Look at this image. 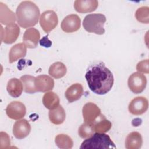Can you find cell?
<instances>
[{
    "mask_svg": "<svg viewBox=\"0 0 149 149\" xmlns=\"http://www.w3.org/2000/svg\"><path fill=\"white\" fill-rule=\"evenodd\" d=\"M82 113L84 122L91 124H94L97 121V119L102 116L101 109L93 102H87L83 106Z\"/></svg>",
    "mask_w": 149,
    "mask_h": 149,
    "instance_id": "52a82bcc",
    "label": "cell"
},
{
    "mask_svg": "<svg viewBox=\"0 0 149 149\" xmlns=\"http://www.w3.org/2000/svg\"><path fill=\"white\" fill-rule=\"evenodd\" d=\"M106 17L102 13H93L86 16L83 22L84 29L89 33L101 35L104 34Z\"/></svg>",
    "mask_w": 149,
    "mask_h": 149,
    "instance_id": "277c9868",
    "label": "cell"
},
{
    "mask_svg": "<svg viewBox=\"0 0 149 149\" xmlns=\"http://www.w3.org/2000/svg\"><path fill=\"white\" fill-rule=\"evenodd\" d=\"M148 108V101L144 97H137L129 103L128 109L130 113L134 115H142L146 112Z\"/></svg>",
    "mask_w": 149,
    "mask_h": 149,
    "instance_id": "9c48e42d",
    "label": "cell"
},
{
    "mask_svg": "<svg viewBox=\"0 0 149 149\" xmlns=\"http://www.w3.org/2000/svg\"><path fill=\"white\" fill-rule=\"evenodd\" d=\"M115 148L114 143L108 135L104 133L97 132L84 140L80 147V149Z\"/></svg>",
    "mask_w": 149,
    "mask_h": 149,
    "instance_id": "3957f363",
    "label": "cell"
},
{
    "mask_svg": "<svg viewBox=\"0 0 149 149\" xmlns=\"http://www.w3.org/2000/svg\"><path fill=\"white\" fill-rule=\"evenodd\" d=\"M0 134H1V148H8L10 144L9 136L6 133L3 132H1Z\"/></svg>",
    "mask_w": 149,
    "mask_h": 149,
    "instance_id": "f546056e",
    "label": "cell"
},
{
    "mask_svg": "<svg viewBox=\"0 0 149 149\" xmlns=\"http://www.w3.org/2000/svg\"><path fill=\"white\" fill-rule=\"evenodd\" d=\"M6 90L10 96L14 98H17L22 94L23 90V86L21 81L18 79L12 78L7 83Z\"/></svg>",
    "mask_w": 149,
    "mask_h": 149,
    "instance_id": "d6986e66",
    "label": "cell"
},
{
    "mask_svg": "<svg viewBox=\"0 0 149 149\" xmlns=\"http://www.w3.org/2000/svg\"><path fill=\"white\" fill-rule=\"evenodd\" d=\"M16 19L18 24L24 29L35 26L40 17V9L32 1H25L20 3L16 11Z\"/></svg>",
    "mask_w": 149,
    "mask_h": 149,
    "instance_id": "7a4b0ae2",
    "label": "cell"
},
{
    "mask_svg": "<svg viewBox=\"0 0 149 149\" xmlns=\"http://www.w3.org/2000/svg\"><path fill=\"white\" fill-rule=\"evenodd\" d=\"M96 0H76L74 3L75 10L79 13H88L94 11L98 7Z\"/></svg>",
    "mask_w": 149,
    "mask_h": 149,
    "instance_id": "9a60e30c",
    "label": "cell"
},
{
    "mask_svg": "<svg viewBox=\"0 0 149 149\" xmlns=\"http://www.w3.org/2000/svg\"><path fill=\"white\" fill-rule=\"evenodd\" d=\"M3 33L2 41L5 44H10L15 42L17 39L20 33V28L17 24L12 23L5 27Z\"/></svg>",
    "mask_w": 149,
    "mask_h": 149,
    "instance_id": "4fadbf2b",
    "label": "cell"
},
{
    "mask_svg": "<svg viewBox=\"0 0 149 149\" xmlns=\"http://www.w3.org/2000/svg\"><path fill=\"white\" fill-rule=\"evenodd\" d=\"M20 79L22 82L24 92L29 94H33L37 92L35 86V77L25 74L21 76Z\"/></svg>",
    "mask_w": 149,
    "mask_h": 149,
    "instance_id": "cb8c5ba5",
    "label": "cell"
},
{
    "mask_svg": "<svg viewBox=\"0 0 149 149\" xmlns=\"http://www.w3.org/2000/svg\"><path fill=\"white\" fill-rule=\"evenodd\" d=\"M40 38V34L38 30L31 27L27 29L23 37V41L29 48H34L37 47Z\"/></svg>",
    "mask_w": 149,
    "mask_h": 149,
    "instance_id": "7c38bea8",
    "label": "cell"
},
{
    "mask_svg": "<svg viewBox=\"0 0 149 149\" xmlns=\"http://www.w3.org/2000/svg\"><path fill=\"white\" fill-rule=\"evenodd\" d=\"M26 113L25 105L20 101H12L9 104L6 108L7 116L14 120H19L23 118Z\"/></svg>",
    "mask_w": 149,
    "mask_h": 149,
    "instance_id": "ba28073f",
    "label": "cell"
},
{
    "mask_svg": "<svg viewBox=\"0 0 149 149\" xmlns=\"http://www.w3.org/2000/svg\"><path fill=\"white\" fill-rule=\"evenodd\" d=\"M81 20L76 14L66 16L61 22V29L65 33H73L77 31L80 27Z\"/></svg>",
    "mask_w": 149,
    "mask_h": 149,
    "instance_id": "30bf717a",
    "label": "cell"
},
{
    "mask_svg": "<svg viewBox=\"0 0 149 149\" xmlns=\"http://www.w3.org/2000/svg\"><path fill=\"white\" fill-rule=\"evenodd\" d=\"M40 43L41 45L44 46V47H46V48L49 47L52 44L51 41L48 39L47 36L44 37V38L40 40Z\"/></svg>",
    "mask_w": 149,
    "mask_h": 149,
    "instance_id": "4dcf8cb0",
    "label": "cell"
},
{
    "mask_svg": "<svg viewBox=\"0 0 149 149\" xmlns=\"http://www.w3.org/2000/svg\"><path fill=\"white\" fill-rule=\"evenodd\" d=\"M94 124L84 122L79 128L78 133L81 138L86 139L91 136L95 132L93 127Z\"/></svg>",
    "mask_w": 149,
    "mask_h": 149,
    "instance_id": "4316f807",
    "label": "cell"
},
{
    "mask_svg": "<svg viewBox=\"0 0 149 149\" xmlns=\"http://www.w3.org/2000/svg\"><path fill=\"white\" fill-rule=\"evenodd\" d=\"M58 23V16L54 10H48L41 15L40 24L45 33H49L54 29Z\"/></svg>",
    "mask_w": 149,
    "mask_h": 149,
    "instance_id": "8992f818",
    "label": "cell"
},
{
    "mask_svg": "<svg viewBox=\"0 0 149 149\" xmlns=\"http://www.w3.org/2000/svg\"><path fill=\"white\" fill-rule=\"evenodd\" d=\"M135 17L139 22L148 24L149 8L148 6H142L139 8L135 13Z\"/></svg>",
    "mask_w": 149,
    "mask_h": 149,
    "instance_id": "83f0119b",
    "label": "cell"
},
{
    "mask_svg": "<svg viewBox=\"0 0 149 149\" xmlns=\"http://www.w3.org/2000/svg\"><path fill=\"white\" fill-rule=\"evenodd\" d=\"M48 116L53 124L61 125L65 121L66 118L65 109L61 105H59L57 108L49 111Z\"/></svg>",
    "mask_w": 149,
    "mask_h": 149,
    "instance_id": "ffe728a7",
    "label": "cell"
},
{
    "mask_svg": "<svg viewBox=\"0 0 149 149\" xmlns=\"http://www.w3.org/2000/svg\"><path fill=\"white\" fill-rule=\"evenodd\" d=\"M136 69L137 71L140 72L148 73H149L148 59L143 60L139 62L136 66Z\"/></svg>",
    "mask_w": 149,
    "mask_h": 149,
    "instance_id": "f1b7e54d",
    "label": "cell"
},
{
    "mask_svg": "<svg viewBox=\"0 0 149 149\" xmlns=\"http://www.w3.org/2000/svg\"><path fill=\"white\" fill-rule=\"evenodd\" d=\"M83 87L80 83H74L68 87L65 92V97L69 102L79 100L83 94Z\"/></svg>",
    "mask_w": 149,
    "mask_h": 149,
    "instance_id": "2e32d148",
    "label": "cell"
},
{
    "mask_svg": "<svg viewBox=\"0 0 149 149\" xmlns=\"http://www.w3.org/2000/svg\"><path fill=\"white\" fill-rule=\"evenodd\" d=\"M67 69L66 66L61 62H56L52 63L48 70V73L55 79L63 77L66 73Z\"/></svg>",
    "mask_w": 149,
    "mask_h": 149,
    "instance_id": "603a6c76",
    "label": "cell"
},
{
    "mask_svg": "<svg viewBox=\"0 0 149 149\" xmlns=\"http://www.w3.org/2000/svg\"><path fill=\"white\" fill-rule=\"evenodd\" d=\"M1 5V23L3 24H10L14 23L16 20V16L15 13L11 11L8 6L2 2Z\"/></svg>",
    "mask_w": 149,
    "mask_h": 149,
    "instance_id": "7402d4cb",
    "label": "cell"
},
{
    "mask_svg": "<svg viewBox=\"0 0 149 149\" xmlns=\"http://www.w3.org/2000/svg\"><path fill=\"white\" fill-rule=\"evenodd\" d=\"M27 53V47L24 43H19L12 47L9 53V61L12 63L17 59L24 58Z\"/></svg>",
    "mask_w": 149,
    "mask_h": 149,
    "instance_id": "e0dca14e",
    "label": "cell"
},
{
    "mask_svg": "<svg viewBox=\"0 0 149 149\" xmlns=\"http://www.w3.org/2000/svg\"><path fill=\"white\" fill-rule=\"evenodd\" d=\"M31 131V126L26 119H21L16 121L13 126V134L18 139L26 137Z\"/></svg>",
    "mask_w": 149,
    "mask_h": 149,
    "instance_id": "8fae6325",
    "label": "cell"
},
{
    "mask_svg": "<svg viewBox=\"0 0 149 149\" xmlns=\"http://www.w3.org/2000/svg\"><path fill=\"white\" fill-rule=\"evenodd\" d=\"M143 144V139L140 133L133 132L129 133L125 140V147L127 149H139Z\"/></svg>",
    "mask_w": 149,
    "mask_h": 149,
    "instance_id": "ac0fdd59",
    "label": "cell"
},
{
    "mask_svg": "<svg viewBox=\"0 0 149 149\" xmlns=\"http://www.w3.org/2000/svg\"><path fill=\"white\" fill-rule=\"evenodd\" d=\"M85 78L89 88L98 95L108 93L114 83L112 73L103 62L90 66L86 73Z\"/></svg>",
    "mask_w": 149,
    "mask_h": 149,
    "instance_id": "6da1fadb",
    "label": "cell"
},
{
    "mask_svg": "<svg viewBox=\"0 0 149 149\" xmlns=\"http://www.w3.org/2000/svg\"><path fill=\"white\" fill-rule=\"evenodd\" d=\"M128 86L129 89L134 94L142 93L147 85L146 76L140 72L132 73L128 79Z\"/></svg>",
    "mask_w": 149,
    "mask_h": 149,
    "instance_id": "5b68a950",
    "label": "cell"
},
{
    "mask_svg": "<svg viewBox=\"0 0 149 149\" xmlns=\"http://www.w3.org/2000/svg\"><path fill=\"white\" fill-rule=\"evenodd\" d=\"M93 127L95 132L105 133L111 129L112 123L109 120L106 119L104 116L93 125Z\"/></svg>",
    "mask_w": 149,
    "mask_h": 149,
    "instance_id": "484cf974",
    "label": "cell"
},
{
    "mask_svg": "<svg viewBox=\"0 0 149 149\" xmlns=\"http://www.w3.org/2000/svg\"><path fill=\"white\" fill-rule=\"evenodd\" d=\"M56 145L62 149H70L73 146V141L71 137L65 134H59L55 137Z\"/></svg>",
    "mask_w": 149,
    "mask_h": 149,
    "instance_id": "d4e9b609",
    "label": "cell"
},
{
    "mask_svg": "<svg viewBox=\"0 0 149 149\" xmlns=\"http://www.w3.org/2000/svg\"><path fill=\"white\" fill-rule=\"evenodd\" d=\"M60 100L58 95L53 91L47 92L42 97V103L48 109L51 110L57 108L59 105Z\"/></svg>",
    "mask_w": 149,
    "mask_h": 149,
    "instance_id": "44dd1931",
    "label": "cell"
},
{
    "mask_svg": "<svg viewBox=\"0 0 149 149\" xmlns=\"http://www.w3.org/2000/svg\"><path fill=\"white\" fill-rule=\"evenodd\" d=\"M35 86L37 91L47 92L54 88V80L48 75L41 74L36 77Z\"/></svg>",
    "mask_w": 149,
    "mask_h": 149,
    "instance_id": "5bb4252c",
    "label": "cell"
}]
</instances>
